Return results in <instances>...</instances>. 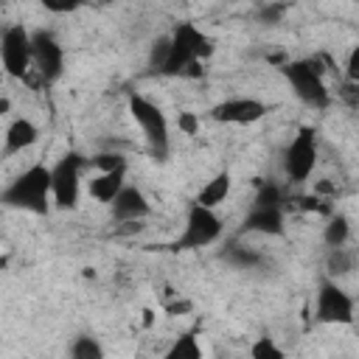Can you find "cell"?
Returning <instances> with one entry per match:
<instances>
[{
    "label": "cell",
    "mask_w": 359,
    "mask_h": 359,
    "mask_svg": "<svg viewBox=\"0 0 359 359\" xmlns=\"http://www.w3.org/2000/svg\"><path fill=\"white\" fill-rule=\"evenodd\" d=\"M216 42L196 22H180L171 36H165V53L157 67L160 76L174 79H199L205 73V62L213 56Z\"/></svg>",
    "instance_id": "cell-1"
},
{
    "label": "cell",
    "mask_w": 359,
    "mask_h": 359,
    "mask_svg": "<svg viewBox=\"0 0 359 359\" xmlns=\"http://www.w3.org/2000/svg\"><path fill=\"white\" fill-rule=\"evenodd\" d=\"M0 205L45 216L50 210V168L45 163H34L25 171H20L0 191Z\"/></svg>",
    "instance_id": "cell-2"
},
{
    "label": "cell",
    "mask_w": 359,
    "mask_h": 359,
    "mask_svg": "<svg viewBox=\"0 0 359 359\" xmlns=\"http://www.w3.org/2000/svg\"><path fill=\"white\" fill-rule=\"evenodd\" d=\"M323 56H303V59H286L280 65L283 79L289 81L292 93L311 109L331 107V90L325 84V67Z\"/></svg>",
    "instance_id": "cell-3"
},
{
    "label": "cell",
    "mask_w": 359,
    "mask_h": 359,
    "mask_svg": "<svg viewBox=\"0 0 359 359\" xmlns=\"http://www.w3.org/2000/svg\"><path fill=\"white\" fill-rule=\"evenodd\" d=\"M126 104H129V115H132L135 123L140 126V132H143V137H146L151 154H154L157 160H165V154H168V149H171V123H168L163 107L154 104V101H151L149 95H143V93H129V101H126Z\"/></svg>",
    "instance_id": "cell-4"
},
{
    "label": "cell",
    "mask_w": 359,
    "mask_h": 359,
    "mask_svg": "<svg viewBox=\"0 0 359 359\" xmlns=\"http://www.w3.org/2000/svg\"><path fill=\"white\" fill-rule=\"evenodd\" d=\"M84 171H87V157L81 151H65L50 165V205H56L59 210H76Z\"/></svg>",
    "instance_id": "cell-5"
},
{
    "label": "cell",
    "mask_w": 359,
    "mask_h": 359,
    "mask_svg": "<svg viewBox=\"0 0 359 359\" xmlns=\"http://www.w3.org/2000/svg\"><path fill=\"white\" fill-rule=\"evenodd\" d=\"M222 233H224V224H222V216L216 213V208H205L199 202H191L188 213H185L182 233L171 241V250H177V252L202 250V247L216 244L222 238Z\"/></svg>",
    "instance_id": "cell-6"
},
{
    "label": "cell",
    "mask_w": 359,
    "mask_h": 359,
    "mask_svg": "<svg viewBox=\"0 0 359 359\" xmlns=\"http://www.w3.org/2000/svg\"><path fill=\"white\" fill-rule=\"evenodd\" d=\"M314 320L323 325H351L356 320V300L334 278H323L314 294Z\"/></svg>",
    "instance_id": "cell-7"
},
{
    "label": "cell",
    "mask_w": 359,
    "mask_h": 359,
    "mask_svg": "<svg viewBox=\"0 0 359 359\" xmlns=\"http://www.w3.org/2000/svg\"><path fill=\"white\" fill-rule=\"evenodd\" d=\"M320 157V146H317V132L311 126H303L286 146L283 151V177L289 185H303L311 180L314 165Z\"/></svg>",
    "instance_id": "cell-8"
},
{
    "label": "cell",
    "mask_w": 359,
    "mask_h": 359,
    "mask_svg": "<svg viewBox=\"0 0 359 359\" xmlns=\"http://www.w3.org/2000/svg\"><path fill=\"white\" fill-rule=\"evenodd\" d=\"M31 67L39 73V79L45 84L59 81L65 73V48L45 28L31 31Z\"/></svg>",
    "instance_id": "cell-9"
},
{
    "label": "cell",
    "mask_w": 359,
    "mask_h": 359,
    "mask_svg": "<svg viewBox=\"0 0 359 359\" xmlns=\"http://www.w3.org/2000/svg\"><path fill=\"white\" fill-rule=\"evenodd\" d=\"M0 65L11 79L31 73V31L25 25H8L0 34Z\"/></svg>",
    "instance_id": "cell-10"
},
{
    "label": "cell",
    "mask_w": 359,
    "mask_h": 359,
    "mask_svg": "<svg viewBox=\"0 0 359 359\" xmlns=\"http://www.w3.org/2000/svg\"><path fill=\"white\" fill-rule=\"evenodd\" d=\"M269 107L255 98V95H233V98H224L219 104H213L208 109V118L216 121V123H227V126H250V123H258L261 118H266Z\"/></svg>",
    "instance_id": "cell-11"
},
{
    "label": "cell",
    "mask_w": 359,
    "mask_h": 359,
    "mask_svg": "<svg viewBox=\"0 0 359 359\" xmlns=\"http://www.w3.org/2000/svg\"><path fill=\"white\" fill-rule=\"evenodd\" d=\"M109 213L118 224H140L149 213H151V202L149 196L137 188V185H123L118 191V196L109 202Z\"/></svg>",
    "instance_id": "cell-12"
},
{
    "label": "cell",
    "mask_w": 359,
    "mask_h": 359,
    "mask_svg": "<svg viewBox=\"0 0 359 359\" xmlns=\"http://www.w3.org/2000/svg\"><path fill=\"white\" fill-rule=\"evenodd\" d=\"M238 233H255V236H283L286 233V210L269 208V205H252L247 216L241 219Z\"/></svg>",
    "instance_id": "cell-13"
},
{
    "label": "cell",
    "mask_w": 359,
    "mask_h": 359,
    "mask_svg": "<svg viewBox=\"0 0 359 359\" xmlns=\"http://www.w3.org/2000/svg\"><path fill=\"white\" fill-rule=\"evenodd\" d=\"M39 140V126L31 118H14L3 132V157H14L28 151Z\"/></svg>",
    "instance_id": "cell-14"
},
{
    "label": "cell",
    "mask_w": 359,
    "mask_h": 359,
    "mask_svg": "<svg viewBox=\"0 0 359 359\" xmlns=\"http://www.w3.org/2000/svg\"><path fill=\"white\" fill-rule=\"evenodd\" d=\"M123 185H126V171H98L93 180H87V194L95 202L109 205Z\"/></svg>",
    "instance_id": "cell-15"
},
{
    "label": "cell",
    "mask_w": 359,
    "mask_h": 359,
    "mask_svg": "<svg viewBox=\"0 0 359 359\" xmlns=\"http://www.w3.org/2000/svg\"><path fill=\"white\" fill-rule=\"evenodd\" d=\"M230 191H233V177H230L227 168H222V171H216V174L199 188V194H196L194 202H199V205H205V208H219V205L230 196Z\"/></svg>",
    "instance_id": "cell-16"
},
{
    "label": "cell",
    "mask_w": 359,
    "mask_h": 359,
    "mask_svg": "<svg viewBox=\"0 0 359 359\" xmlns=\"http://www.w3.org/2000/svg\"><path fill=\"white\" fill-rule=\"evenodd\" d=\"M323 241L325 247H339V244H351V219L342 213H328L325 230H323Z\"/></svg>",
    "instance_id": "cell-17"
},
{
    "label": "cell",
    "mask_w": 359,
    "mask_h": 359,
    "mask_svg": "<svg viewBox=\"0 0 359 359\" xmlns=\"http://www.w3.org/2000/svg\"><path fill=\"white\" fill-rule=\"evenodd\" d=\"M353 266H356V252H353V247H348V244H339V247H328L325 269H328L331 275H337V278H342V275H351V272H353Z\"/></svg>",
    "instance_id": "cell-18"
},
{
    "label": "cell",
    "mask_w": 359,
    "mask_h": 359,
    "mask_svg": "<svg viewBox=\"0 0 359 359\" xmlns=\"http://www.w3.org/2000/svg\"><path fill=\"white\" fill-rule=\"evenodd\" d=\"M165 359H202V345L194 331H185L174 337V342L165 348Z\"/></svg>",
    "instance_id": "cell-19"
},
{
    "label": "cell",
    "mask_w": 359,
    "mask_h": 359,
    "mask_svg": "<svg viewBox=\"0 0 359 359\" xmlns=\"http://www.w3.org/2000/svg\"><path fill=\"white\" fill-rule=\"evenodd\" d=\"M222 258L230 261L233 266H241V269H252V266H258L264 261V255L255 247H247V244H238V241L227 244L224 252H222Z\"/></svg>",
    "instance_id": "cell-20"
},
{
    "label": "cell",
    "mask_w": 359,
    "mask_h": 359,
    "mask_svg": "<svg viewBox=\"0 0 359 359\" xmlns=\"http://www.w3.org/2000/svg\"><path fill=\"white\" fill-rule=\"evenodd\" d=\"M289 202V194H286V185L275 182V180H266L261 182L258 194H255V202L252 205H269V208H286Z\"/></svg>",
    "instance_id": "cell-21"
},
{
    "label": "cell",
    "mask_w": 359,
    "mask_h": 359,
    "mask_svg": "<svg viewBox=\"0 0 359 359\" xmlns=\"http://www.w3.org/2000/svg\"><path fill=\"white\" fill-rule=\"evenodd\" d=\"M67 353H70L73 359H104V345H101L95 337L81 334V337H76V339L70 342Z\"/></svg>",
    "instance_id": "cell-22"
},
{
    "label": "cell",
    "mask_w": 359,
    "mask_h": 359,
    "mask_svg": "<svg viewBox=\"0 0 359 359\" xmlns=\"http://www.w3.org/2000/svg\"><path fill=\"white\" fill-rule=\"evenodd\" d=\"M87 168L95 171H126V157L121 151H98L87 157Z\"/></svg>",
    "instance_id": "cell-23"
},
{
    "label": "cell",
    "mask_w": 359,
    "mask_h": 359,
    "mask_svg": "<svg viewBox=\"0 0 359 359\" xmlns=\"http://www.w3.org/2000/svg\"><path fill=\"white\" fill-rule=\"evenodd\" d=\"M250 356H252V359H283L286 351L275 342V337H258V339L250 345Z\"/></svg>",
    "instance_id": "cell-24"
},
{
    "label": "cell",
    "mask_w": 359,
    "mask_h": 359,
    "mask_svg": "<svg viewBox=\"0 0 359 359\" xmlns=\"http://www.w3.org/2000/svg\"><path fill=\"white\" fill-rule=\"evenodd\" d=\"M90 0H39V6L50 14H73L79 8H84Z\"/></svg>",
    "instance_id": "cell-25"
},
{
    "label": "cell",
    "mask_w": 359,
    "mask_h": 359,
    "mask_svg": "<svg viewBox=\"0 0 359 359\" xmlns=\"http://www.w3.org/2000/svg\"><path fill=\"white\" fill-rule=\"evenodd\" d=\"M289 8H292V3H289V0H283V3H269V6H264V8H261V14H258V17H261L264 22H269V25H275V22H280V20L286 17V11H289Z\"/></svg>",
    "instance_id": "cell-26"
},
{
    "label": "cell",
    "mask_w": 359,
    "mask_h": 359,
    "mask_svg": "<svg viewBox=\"0 0 359 359\" xmlns=\"http://www.w3.org/2000/svg\"><path fill=\"white\" fill-rule=\"evenodd\" d=\"M177 126L182 129V135H191V137H194V135L199 132V118H196L194 112H188V109H185V112H180V115H177Z\"/></svg>",
    "instance_id": "cell-27"
},
{
    "label": "cell",
    "mask_w": 359,
    "mask_h": 359,
    "mask_svg": "<svg viewBox=\"0 0 359 359\" xmlns=\"http://www.w3.org/2000/svg\"><path fill=\"white\" fill-rule=\"evenodd\" d=\"M359 48H351L348 53V81H359Z\"/></svg>",
    "instance_id": "cell-28"
},
{
    "label": "cell",
    "mask_w": 359,
    "mask_h": 359,
    "mask_svg": "<svg viewBox=\"0 0 359 359\" xmlns=\"http://www.w3.org/2000/svg\"><path fill=\"white\" fill-rule=\"evenodd\" d=\"M11 112V98L8 95H0V118H6Z\"/></svg>",
    "instance_id": "cell-29"
},
{
    "label": "cell",
    "mask_w": 359,
    "mask_h": 359,
    "mask_svg": "<svg viewBox=\"0 0 359 359\" xmlns=\"http://www.w3.org/2000/svg\"><path fill=\"white\" fill-rule=\"evenodd\" d=\"M151 323H154V311H151V309H143V325L149 328Z\"/></svg>",
    "instance_id": "cell-30"
},
{
    "label": "cell",
    "mask_w": 359,
    "mask_h": 359,
    "mask_svg": "<svg viewBox=\"0 0 359 359\" xmlns=\"http://www.w3.org/2000/svg\"><path fill=\"white\" fill-rule=\"evenodd\" d=\"M0 3H3V0H0Z\"/></svg>",
    "instance_id": "cell-31"
}]
</instances>
